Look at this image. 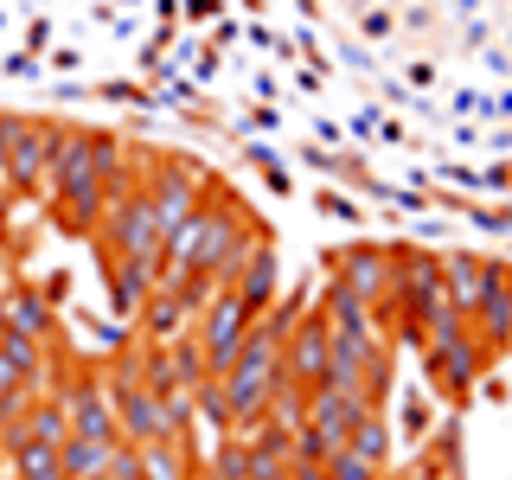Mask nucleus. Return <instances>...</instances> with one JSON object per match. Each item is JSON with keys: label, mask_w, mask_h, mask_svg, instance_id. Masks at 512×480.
<instances>
[{"label": "nucleus", "mask_w": 512, "mask_h": 480, "mask_svg": "<svg viewBox=\"0 0 512 480\" xmlns=\"http://www.w3.org/2000/svg\"><path fill=\"white\" fill-rule=\"evenodd\" d=\"M116 173H122V141L109 135V128H64L52 180H45L52 218L71 237H90L96 224H103L109 192H116Z\"/></svg>", "instance_id": "nucleus-1"}, {"label": "nucleus", "mask_w": 512, "mask_h": 480, "mask_svg": "<svg viewBox=\"0 0 512 480\" xmlns=\"http://www.w3.org/2000/svg\"><path fill=\"white\" fill-rule=\"evenodd\" d=\"M269 237L263 218H250V205L237 192H212V199L192 212L180 231H167V250H160V269H199L212 282H231L237 263Z\"/></svg>", "instance_id": "nucleus-2"}, {"label": "nucleus", "mask_w": 512, "mask_h": 480, "mask_svg": "<svg viewBox=\"0 0 512 480\" xmlns=\"http://www.w3.org/2000/svg\"><path fill=\"white\" fill-rule=\"evenodd\" d=\"M58 135L64 122L52 116H0V141H7V192L13 199H39L45 180H52V160H58Z\"/></svg>", "instance_id": "nucleus-3"}, {"label": "nucleus", "mask_w": 512, "mask_h": 480, "mask_svg": "<svg viewBox=\"0 0 512 480\" xmlns=\"http://www.w3.org/2000/svg\"><path fill=\"white\" fill-rule=\"evenodd\" d=\"M141 192H148L160 231H180V224L218 192V173L205 167V160H192V154H154L148 160V186Z\"/></svg>", "instance_id": "nucleus-4"}, {"label": "nucleus", "mask_w": 512, "mask_h": 480, "mask_svg": "<svg viewBox=\"0 0 512 480\" xmlns=\"http://www.w3.org/2000/svg\"><path fill=\"white\" fill-rule=\"evenodd\" d=\"M493 372V359L480 352L474 340V327H461V333H448V340H423V378L436 384V397L442 404H455V410H468V397H474V384Z\"/></svg>", "instance_id": "nucleus-5"}, {"label": "nucleus", "mask_w": 512, "mask_h": 480, "mask_svg": "<svg viewBox=\"0 0 512 480\" xmlns=\"http://www.w3.org/2000/svg\"><path fill=\"white\" fill-rule=\"evenodd\" d=\"M327 282H340L352 301H365L372 314L391 308V295H397V250L391 244H346V250H333L327 256Z\"/></svg>", "instance_id": "nucleus-6"}, {"label": "nucleus", "mask_w": 512, "mask_h": 480, "mask_svg": "<svg viewBox=\"0 0 512 480\" xmlns=\"http://www.w3.org/2000/svg\"><path fill=\"white\" fill-rule=\"evenodd\" d=\"M250 327H256V314L231 295V282H224L218 295H212V308L192 320V340H199V352H205V372L224 378V365L237 359V346L250 340Z\"/></svg>", "instance_id": "nucleus-7"}, {"label": "nucleus", "mask_w": 512, "mask_h": 480, "mask_svg": "<svg viewBox=\"0 0 512 480\" xmlns=\"http://www.w3.org/2000/svg\"><path fill=\"white\" fill-rule=\"evenodd\" d=\"M327 359H333V327H327V314H320V308H301L295 327H288V346H282V384H295V391H320Z\"/></svg>", "instance_id": "nucleus-8"}, {"label": "nucleus", "mask_w": 512, "mask_h": 480, "mask_svg": "<svg viewBox=\"0 0 512 480\" xmlns=\"http://www.w3.org/2000/svg\"><path fill=\"white\" fill-rule=\"evenodd\" d=\"M474 340L487 359H506L512 352V263H493V276H487V295H480V308H474Z\"/></svg>", "instance_id": "nucleus-9"}, {"label": "nucleus", "mask_w": 512, "mask_h": 480, "mask_svg": "<svg viewBox=\"0 0 512 480\" xmlns=\"http://www.w3.org/2000/svg\"><path fill=\"white\" fill-rule=\"evenodd\" d=\"M0 333H20L32 346H52L58 340V308L32 282H7V295H0Z\"/></svg>", "instance_id": "nucleus-10"}, {"label": "nucleus", "mask_w": 512, "mask_h": 480, "mask_svg": "<svg viewBox=\"0 0 512 480\" xmlns=\"http://www.w3.org/2000/svg\"><path fill=\"white\" fill-rule=\"evenodd\" d=\"M231 295L244 301L250 314H269V308L282 301V263H276V244H269V237H263V244H256L250 256H244V263H237Z\"/></svg>", "instance_id": "nucleus-11"}, {"label": "nucleus", "mask_w": 512, "mask_h": 480, "mask_svg": "<svg viewBox=\"0 0 512 480\" xmlns=\"http://www.w3.org/2000/svg\"><path fill=\"white\" fill-rule=\"evenodd\" d=\"M487 276H493V256H474V250H442V295L461 320H474L480 295H487Z\"/></svg>", "instance_id": "nucleus-12"}, {"label": "nucleus", "mask_w": 512, "mask_h": 480, "mask_svg": "<svg viewBox=\"0 0 512 480\" xmlns=\"http://www.w3.org/2000/svg\"><path fill=\"white\" fill-rule=\"evenodd\" d=\"M103 263H109V308L122 320H135L141 301H148L154 282H160V263H141V256H103Z\"/></svg>", "instance_id": "nucleus-13"}, {"label": "nucleus", "mask_w": 512, "mask_h": 480, "mask_svg": "<svg viewBox=\"0 0 512 480\" xmlns=\"http://www.w3.org/2000/svg\"><path fill=\"white\" fill-rule=\"evenodd\" d=\"M141 340H148V346H173V340H180V333H192V314L180 308V301H173V288L167 282H154V295L148 301H141Z\"/></svg>", "instance_id": "nucleus-14"}, {"label": "nucleus", "mask_w": 512, "mask_h": 480, "mask_svg": "<svg viewBox=\"0 0 512 480\" xmlns=\"http://www.w3.org/2000/svg\"><path fill=\"white\" fill-rule=\"evenodd\" d=\"M391 442H397V436H391V423H384V410H359L340 448H352L359 461H372V468L391 474Z\"/></svg>", "instance_id": "nucleus-15"}, {"label": "nucleus", "mask_w": 512, "mask_h": 480, "mask_svg": "<svg viewBox=\"0 0 512 480\" xmlns=\"http://www.w3.org/2000/svg\"><path fill=\"white\" fill-rule=\"evenodd\" d=\"M7 455H13V480H71L52 442H13Z\"/></svg>", "instance_id": "nucleus-16"}, {"label": "nucleus", "mask_w": 512, "mask_h": 480, "mask_svg": "<svg viewBox=\"0 0 512 480\" xmlns=\"http://www.w3.org/2000/svg\"><path fill=\"white\" fill-rule=\"evenodd\" d=\"M109 448H116V442L64 436V442H58V461H64V474H71V480H96V474H103V461H109Z\"/></svg>", "instance_id": "nucleus-17"}, {"label": "nucleus", "mask_w": 512, "mask_h": 480, "mask_svg": "<svg viewBox=\"0 0 512 480\" xmlns=\"http://www.w3.org/2000/svg\"><path fill=\"white\" fill-rule=\"evenodd\" d=\"M429 429H436V410H429V397H404V404H397V429H391V436L397 442H410V448H423L429 442Z\"/></svg>", "instance_id": "nucleus-18"}, {"label": "nucleus", "mask_w": 512, "mask_h": 480, "mask_svg": "<svg viewBox=\"0 0 512 480\" xmlns=\"http://www.w3.org/2000/svg\"><path fill=\"white\" fill-rule=\"evenodd\" d=\"M167 365H173V384H180V391H192V384L212 378V372H205V352H199V340H192V333H180V340L167 346Z\"/></svg>", "instance_id": "nucleus-19"}, {"label": "nucleus", "mask_w": 512, "mask_h": 480, "mask_svg": "<svg viewBox=\"0 0 512 480\" xmlns=\"http://www.w3.org/2000/svg\"><path fill=\"white\" fill-rule=\"evenodd\" d=\"M192 416H199V423H212V436H231V404H224V384L218 378L192 384Z\"/></svg>", "instance_id": "nucleus-20"}, {"label": "nucleus", "mask_w": 512, "mask_h": 480, "mask_svg": "<svg viewBox=\"0 0 512 480\" xmlns=\"http://www.w3.org/2000/svg\"><path fill=\"white\" fill-rule=\"evenodd\" d=\"M333 436H320V429H308V423H295V448H288V461H295V468H327L333 461Z\"/></svg>", "instance_id": "nucleus-21"}, {"label": "nucleus", "mask_w": 512, "mask_h": 480, "mask_svg": "<svg viewBox=\"0 0 512 480\" xmlns=\"http://www.w3.org/2000/svg\"><path fill=\"white\" fill-rule=\"evenodd\" d=\"M352 26H359V45H384V39H397V13H391V7H372V0H359Z\"/></svg>", "instance_id": "nucleus-22"}, {"label": "nucleus", "mask_w": 512, "mask_h": 480, "mask_svg": "<svg viewBox=\"0 0 512 480\" xmlns=\"http://www.w3.org/2000/svg\"><path fill=\"white\" fill-rule=\"evenodd\" d=\"M327 480H384V468H372V461H359L352 448H333V461L320 468Z\"/></svg>", "instance_id": "nucleus-23"}, {"label": "nucleus", "mask_w": 512, "mask_h": 480, "mask_svg": "<svg viewBox=\"0 0 512 480\" xmlns=\"http://www.w3.org/2000/svg\"><path fill=\"white\" fill-rule=\"evenodd\" d=\"M96 480H141V448H135V442H116Z\"/></svg>", "instance_id": "nucleus-24"}, {"label": "nucleus", "mask_w": 512, "mask_h": 480, "mask_svg": "<svg viewBox=\"0 0 512 480\" xmlns=\"http://www.w3.org/2000/svg\"><path fill=\"white\" fill-rule=\"evenodd\" d=\"M314 205H320L327 218L352 224V231H365V212H359V199H340V192H314Z\"/></svg>", "instance_id": "nucleus-25"}, {"label": "nucleus", "mask_w": 512, "mask_h": 480, "mask_svg": "<svg viewBox=\"0 0 512 480\" xmlns=\"http://www.w3.org/2000/svg\"><path fill=\"white\" fill-rule=\"evenodd\" d=\"M429 180H455L461 192H480V173L468 167V160H442V167H436V173H429Z\"/></svg>", "instance_id": "nucleus-26"}, {"label": "nucleus", "mask_w": 512, "mask_h": 480, "mask_svg": "<svg viewBox=\"0 0 512 480\" xmlns=\"http://www.w3.org/2000/svg\"><path fill=\"white\" fill-rule=\"evenodd\" d=\"M378 122H384V103H365V109H352V122H346V135H359V141H372V135H378Z\"/></svg>", "instance_id": "nucleus-27"}, {"label": "nucleus", "mask_w": 512, "mask_h": 480, "mask_svg": "<svg viewBox=\"0 0 512 480\" xmlns=\"http://www.w3.org/2000/svg\"><path fill=\"white\" fill-rule=\"evenodd\" d=\"M180 20H186V26H205V20H224V0H180Z\"/></svg>", "instance_id": "nucleus-28"}, {"label": "nucleus", "mask_w": 512, "mask_h": 480, "mask_svg": "<svg viewBox=\"0 0 512 480\" xmlns=\"http://www.w3.org/2000/svg\"><path fill=\"white\" fill-rule=\"evenodd\" d=\"M32 288H39V295L52 301V308H64V301H71V276H64V269H52V276H39Z\"/></svg>", "instance_id": "nucleus-29"}, {"label": "nucleus", "mask_w": 512, "mask_h": 480, "mask_svg": "<svg viewBox=\"0 0 512 480\" xmlns=\"http://www.w3.org/2000/svg\"><path fill=\"white\" fill-rule=\"evenodd\" d=\"M340 64H352L359 77H372V71H378V64H372V45H359V39H346V45H340Z\"/></svg>", "instance_id": "nucleus-30"}, {"label": "nucleus", "mask_w": 512, "mask_h": 480, "mask_svg": "<svg viewBox=\"0 0 512 480\" xmlns=\"http://www.w3.org/2000/svg\"><path fill=\"white\" fill-rule=\"evenodd\" d=\"M340 141H346V122L314 116V148H333V154H340Z\"/></svg>", "instance_id": "nucleus-31"}, {"label": "nucleus", "mask_w": 512, "mask_h": 480, "mask_svg": "<svg viewBox=\"0 0 512 480\" xmlns=\"http://www.w3.org/2000/svg\"><path fill=\"white\" fill-rule=\"evenodd\" d=\"M244 160L256 173H282V160H276V148H269V141H244Z\"/></svg>", "instance_id": "nucleus-32"}, {"label": "nucleus", "mask_w": 512, "mask_h": 480, "mask_svg": "<svg viewBox=\"0 0 512 480\" xmlns=\"http://www.w3.org/2000/svg\"><path fill=\"white\" fill-rule=\"evenodd\" d=\"M0 77H26V84H32V77H39V58H32V52H7V58H0Z\"/></svg>", "instance_id": "nucleus-33"}, {"label": "nucleus", "mask_w": 512, "mask_h": 480, "mask_svg": "<svg viewBox=\"0 0 512 480\" xmlns=\"http://www.w3.org/2000/svg\"><path fill=\"white\" fill-rule=\"evenodd\" d=\"M404 77H410V90H436V84H442V71H436V58H416V64H410V71H404Z\"/></svg>", "instance_id": "nucleus-34"}, {"label": "nucleus", "mask_w": 512, "mask_h": 480, "mask_svg": "<svg viewBox=\"0 0 512 480\" xmlns=\"http://www.w3.org/2000/svg\"><path fill=\"white\" fill-rule=\"evenodd\" d=\"M480 192H512V160H493V167L480 173Z\"/></svg>", "instance_id": "nucleus-35"}, {"label": "nucleus", "mask_w": 512, "mask_h": 480, "mask_svg": "<svg viewBox=\"0 0 512 480\" xmlns=\"http://www.w3.org/2000/svg\"><path fill=\"white\" fill-rule=\"evenodd\" d=\"M487 39H493L487 20H468V26H461V52H487Z\"/></svg>", "instance_id": "nucleus-36"}, {"label": "nucleus", "mask_w": 512, "mask_h": 480, "mask_svg": "<svg viewBox=\"0 0 512 480\" xmlns=\"http://www.w3.org/2000/svg\"><path fill=\"white\" fill-rule=\"evenodd\" d=\"M186 77H199V84H212V77H218V52H212V45H199V52H192V71Z\"/></svg>", "instance_id": "nucleus-37"}, {"label": "nucleus", "mask_w": 512, "mask_h": 480, "mask_svg": "<svg viewBox=\"0 0 512 480\" xmlns=\"http://www.w3.org/2000/svg\"><path fill=\"white\" fill-rule=\"evenodd\" d=\"M372 141H384V148H416V141L404 135V122H391V116L378 122V135H372Z\"/></svg>", "instance_id": "nucleus-38"}, {"label": "nucleus", "mask_w": 512, "mask_h": 480, "mask_svg": "<svg viewBox=\"0 0 512 480\" xmlns=\"http://www.w3.org/2000/svg\"><path fill=\"white\" fill-rule=\"evenodd\" d=\"M45 45H52V20L39 13V20H26V52H45Z\"/></svg>", "instance_id": "nucleus-39"}, {"label": "nucleus", "mask_w": 512, "mask_h": 480, "mask_svg": "<svg viewBox=\"0 0 512 480\" xmlns=\"http://www.w3.org/2000/svg\"><path fill=\"white\" fill-rule=\"evenodd\" d=\"M448 109H455V122L461 116H480V109H487V96H480V90H455V103H448Z\"/></svg>", "instance_id": "nucleus-40"}, {"label": "nucleus", "mask_w": 512, "mask_h": 480, "mask_svg": "<svg viewBox=\"0 0 512 480\" xmlns=\"http://www.w3.org/2000/svg\"><path fill=\"white\" fill-rule=\"evenodd\" d=\"M244 128H282V116H276V103H263V109H250V116H244Z\"/></svg>", "instance_id": "nucleus-41"}, {"label": "nucleus", "mask_w": 512, "mask_h": 480, "mask_svg": "<svg viewBox=\"0 0 512 480\" xmlns=\"http://www.w3.org/2000/svg\"><path fill=\"white\" fill-rule=\"evenodd\" d=\"M480 397H487V404H506V397H512V391H506V384H500V378H493V372H487V378H480Z\"/></svg>", "instance_id": "nucleus-42"}, {"label": "nucleus", "mask_w": 512, "mask_h": 480, "mask_svg": "<svg viewBox=\"0 0 512 480\" xmlns=\"http://www.w3.org/2000/svg\"><path fill=\"white\" fill-rule=\"evenodd\" d=\"M237 32H244V26H237V20H218V26H212V52H218V45H231Z\"/></svg>", "instance_id": "nucleus-43"}, {"label": "nucleus", "mask_w": 512, "mask_h": 480, "mask_svg": "<svg viewBox=\"0 0 512 480\" xmlns=\"http://www.w3.org/2000/svg\"><path fill=\"white\" fill-rule=\"evenodd\" d=\"M480 116H512V90H500V96H487V109Z\"/></svg>", "instance_id": "nucleus-44"}, {"label": "nucleus", "mask_w": 512, "mask_h": 480, "mask_svg": "<svg viewBox=\"0 0 512 480\" xmlns=\"http://www.w3.org/2000/svg\"><path fill=\"white\" fill-rule=\"evenodd\" d=\"M397 26H410V32H423V26H429V7H404V20H397Z\"/></svg>", "instance_id": "nucleus-45"}, {"label": "nucleus", "mask_w": 512, "mask_h": 480, "mask_svg": "<svg viewBox=\"0 0 512 480\" xmlns=\"http://www.w3.org/2000/svg\"><path fill=\"white\" fill-rule=\"evenodd\" d=\"M455 13L461 20H480V0H455Z\"/></svg>", "instance_id": "nucleus-46"}, {"label": "nucleus", "mask_w": 512, "mask_h": 480, "mask_svg": "<svg viewBox=\"0 0 512 480\" xmlns=\"http://www.w3.org/2000/svg\"><path fill=\"white\" fill-rule=\"evenodd\" d=\"M0 199H7V141H0Z\"/></svg>", "instance_id": "nucleus-47"}, {"label": "nucleus", "mask_w": 512, "mask_h": 480, "mask_svg": "<svg viewBox=\"0 0 512 480\" xmlns=\"http://www.w3.org/2000/svg\"><path fill=\"white\" fill-rule=\"evenodd\" d=\"M288 480H327V474H320V468H295V474H288Z\"/></svg>", "instance_id": "nucleus-48"}, {"label": "nucleus", "mask_w": 512, "mask_h": 480, "mask_svg": "<svg viewBox=\"0 0 512 480\" xmlns=\"http://www.w3.org/2000/svg\"><path fill=\"white\" fill-rule=\"evenodd\" d=\"M0 295H7V269H0Z\"/></svg>", "instance_id": "nucleus-49"}, {"label": "nucleus", "mask_w": 512, "mask_h": 480, "mask_svg": "<svg viewBox=\"0 0 512 480\" xmlns=\"http://www.w3.org/2000/svg\"><path fill=\"white\" fill-rule=\"evenodd\" d=\"M244 7H256V13H263V0H244Z\"/></svg>", "instance_id": "nucleus-50"}, {"label": "nucleus", "mask_w": 512, "mask_h": 480, "mask_svg": "<svg viewBox=\"0 0 512 480\" xmlns=\"http://www.w3.org/2000/svg\"><path fill=\"white\" fill-rule=\"evenodd\" d=\"M186 480H205V474H199V468H192V474H186Z\"/></svg>", "instance_id": "nucleus-51"}, {"label": "nucleus", "mask_w": 512, "mask_h": 480, "mask_svg": "<svg viewBox=\"0 0 512 480\" xmlns=\"http://www.w3.org/2000/svg\"><path fill=\"white\" fill-rule=\"evenodd\" d=\"M372 7H391V0H372Z\"/></svg>", "instance_id": "nucleus-52"}, {"label": "nucleus", "mask_w": 512, "mask_h": 480, "mask_svg": "<svg viewBox=\"0 0 512 480\" xmlns=\"http://www.w3.org/2000/svg\"><path fill=\"white\" fill-rule=\"evenodd\" d=\"M0 26H7V13H0Z\"/></svg>", "instance_id": "nucleus-53"}, {"label": "nucleus", "mask_w": 512, "mask_h": 480, "mask_svg": "<svg viewBox=\"0 0 512 480\" xmlns=\"http://www.w3.org/2000/svg\"><path fill=\"white\" fill-rule=\"evenodd\" d=\"M506 32H512V26H506Z\"/></svg>", "instance_id": "nucleus-54"}]
</instances>
